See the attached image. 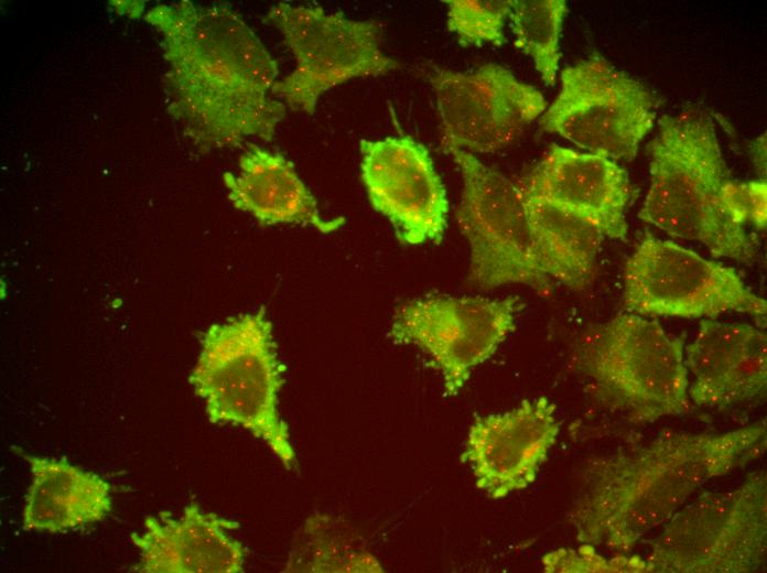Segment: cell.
<instances>
[{"instance_id": "cell-1", "label": "cell", "mask_w": 767, "mask_h": 573, "mask_svg": "<svg viewBox=\"0 0 767 573\" xmlns=\"http://www.w3.org/2000/svg\"><path fill=\"white\" fill-rule=\"evenodd\" d=\"M144 19L162 37L168 110L199 151L273 140L287 112L278 64L229 3L182 0Z\"/></svg>"}, {"instance_id": "cell-2", "label": "cell", "mask_w": 767, "mask_h": 573, "mask_svg": "<svg viewBox=\"0 0 767 573\" xmlns=\"http://www.w3.org/2000/svg\"><path fill=\"white\" fill-rule=\"evenodd\" d=\"M765 435L764 422L723 433H678L593 462L570 515L577 541L629 552L707 480L753 458Z\"/></svg>"}, {"instance_id": "cell-3", "label": "cell", "mask_w": 767, "mask_h": 573, "mask_svg": "<svg viewBox=\"0 0 767 573\" xmlns=\"http://www.w3.org/2000/svg\"><path fill=\"white\" fill-rule=\"evenodd\" d=\"M648 151L650 181L639 218L701 242L714 257L750 261L756 240L747 225L766 226V182L731 176L712 118L695 109L662 116Z\"/></svg>"}, {"instance_id": "cell-4", "label": "cell", "mask_w": 767, "mask_h": 573, "mask_svg": "<svg viewBox=\"0 0 767 573\" xmlns=\"http://www.w3.org/2000/svg\"><path fill=\"white\" fill-rule=\"evenodd\" d=\"M283 370L261 309L208 327L188 380L204 400L209 422L249 431L292 468L295 452L278 411Z\"/></svg>"}, {"instance_id": "cell-5", "label": "cell", "mask_w": 767, "mask_h": 573, "mask_svg": "<svg viewBox=\"0 0 767 573\" xmlns=\"http://www.w3.org/2000/svg\"><path fill=\"white\" fill-rule=\"evenodd\" d=\"M684 340L639 314H619L594 327L579 364L611 404L635 422L688 412Z\"/></svg>"}, {"instance_id": "cell-6", "label": "cell", "mask_w": 767, "mask_h": 573, "mask_svg": "<svg viewBox=\"0 0 767 573\" xmlns=\"http://www.w3.org/2000/svg\"><path fill=\"white\" fill-rule=\"evenodd\" d=\"M642 558L648 573L757 571L767 548V482L759 469L738 487L704 491L667 521Z\"/></svg>"}, {"instance_id": "cell-7", "label": "cell", "mask_w": 767, "mask_h": 573, "mask_svg": "<svg viewBox=\"0 0 767 573\" xmlns=\"http://www.w3.org/2000/svg\"><path fill=\"white\" fill-rule=\"evenodd\" d=\"M266 21L280 30L295 58L293 72L277 82L272 95L294 111L312 115L323 93L352 78L378 76L399 67L384 53L381 26L327 13L318 4L279 2Z\"/></svg>"}, {"instance_id": "cell-8", "label": "cell", "mask_w": 767, "mask_h": 573, "mask_svg": "<svg viewBox=\"0 0 767 573\" xmlns=\"http://www.w3.org/2000/svg\"><path fill=\"white\" fill-rule=\"evenodd\" d=\"M649 89L601 55L561 72V89L540 118L541 128L586 152L633 160L656 119Z\"/></svg>"}, {"instance_id": "cell-9", "label": "cell", "mask_w": 767, "mask_h": 573, "mask_svg": "<svg viewBox=\"0 0 767 573\" xmlns=\"http://www.w3.org/2000/svg\"><path fill=\"white\" fill-rule=\"evenodd\" d=\"M624 305L639 315L685 318L739 312L766 325V301L733 268L649 233L626 262Z\"/></svg>"}, {"instance_id": "cell-10", "label": "cell", "mask_w": 767, "mask_h": 573, "mask_svg": "<svg viewBox=\"0 0 767 573\" xmlns=\"http://www.w3.org/2000/svg\"><path fill=\"white\" fill-rule=\"evenodd\" d=\"M445 149L463 182L456 219L469 245L471 281L482 288L510 283L548 285L518 183L467 151Z\"/></svg>"}, {"instance_id": "cell-11", "label": "cell", "mask_w": 767, "mask_h": 573, "mask_svg": "<svg viewBox=\"0 0 767 573\" xmlns=\"http://www.w3.org/2000/svg\"><path fill=\"white\" fill-rule=\"evenodd\" d=\"M521 307L517 296L420 298L397 311L390 337L429 355L442 375L445 394L454 397L514 331Z\"/></svg>"}, {"instance_id": "cell-12", "label": "cell", "mask_w": 767, "mask_h": 573, "mask_svg": "<svg viewBox=\"0 0 767 573\" xmlns=\"http://www.w3.org/2000/svg\"><path fill=\"white\" fill-rule=\"evenodd\" d=\"M429 77L445 148L472 154L496 152L547 109L536 87L495 63L469 72L433 67Z\"/></svg>"}, {"instance_id": "cell-13", "label": "cell", "mask_w": 767, "mask_h": 573, "mask_svg": "<svg viewBox=\"0 0 767 573\" xmlns=\"http://www.w3.org/2000/svg\"><path fill=\"white\" fill-rule=\"evenodd\" d=\"M361 180L372 207L404 245L440 244L446 225L445 187L428 149L410 136L360 141Z\"/></svg>"}, {"instance_id": "cell-14", "label": "cell", "mask_w": 767, "mask_h": 573, "mask_svg": "<svg viewBox=\"0 0 767 573\" xmlns=\"http://www.w3.org/2000/svg\"><path fill=\"white\" fill-rule=\"evenodd\" d=\"M555 412L553 402L539 397L504 413L477 417L461 454L476 487L500 499L533 483L560 432Z\"/></svg>"}, {"instance_id": "cell-15", "label": "cell", "mask_w": 767, "mask_h": 573, "mask_svg": "<svg viewBox=\"0 0 767 573\" xmlns=\"http://www.w3.org/2000/svg\"><path fill=\"white\" fill-rule=\"evenodd\" d=\"M519 187L597 228L605 238L625 239L633 188L617 161L552 144Z\"/></svg>"}, {"instance_id": "cell-16", "label": "cell", "mask_w": 767, "mask_h": 573, "mask_svg": "<svg viewBox=\"0 0 767 573\" xmlns=\"http://www.w3.org/2000/svg\"><path fill=\"white\" fill-rule=\"evenodd\" d=\"M239 523L203 510L196 502L179 517L148 515L130 540L139 551L141 573H239L247 551L230 531Z\"/></svg>"}, {"instance_id": "cell-17", "label": "cell", "mask_w": 767, "mask_h": 573, "mask_svg": "<svg viewBox=\"0 0 767 573\" xmlns=\"http://www.w3.org/2000/svg\"><path fill=\"white\" fill-rule=\"evenodd\" d=\"M684 350L689 398L699 407L723 409L766 389L767 337L752 325L702 320Z\"/></svg>"}, {"instance_id": "cell-18", "label": "cell", "mask_w": 767, "mask_h": 573, "mask_svg": "<svg viewBox=\"0 0 767 573\" xmlns=\"http://www.w3.org/2000/svg\"><path fill=\"white\" fill-rule=\"evenodd\" d=\"M224 183L233 205L250 213L262 226L301 224L328 234L346 221L342 216L324 218L292 162L253 143L247 144L239 159V173L226 172Z\"/></svg>"}, {"instance_id": "cell-19", "label": "cell", "mask_w": 767, "mask_h": 573, "mask_svg": "<svg viewBox=\"0 0 767 573\" xmlns=\"http://www.w3.org/2000/svg\"><path fill=\"white\" fill-rule=\"evenodd\" d=\"M14 451L31 471L22 509L24 530L63 532L99 522L111 511L110 486L97 474L65 460Z\"/></svg>"}, {"instance_id": "cell-20", "label": "cell", "mask_w": 767, "mask_h": 573, "mask_svg": "<svg viewBox=\"0 0 767 573\" xmlns=\"http://www.w3.org/2000/svg\"><path fill=\"white\" fill-rule=\"evenodd\" d=\"M520 193L542 271L570 288H583L605 236L590 223L521 188Z\"/></svg>"}, {"instance_id": "cell-21", "label": "cell", "mask_w": 767, "mask_h": 573, "mask_svg": "<svg viewBox=\"0 0 767 573\" xmlns=\"http://www.w3.org/2000/svg\"><path fill=\"white\" fill-rule=\"evenodd\" d=\"M568 12L564 0H511L510 25L515 46L529 56L545 85L555 83L560 36Z\"/></svg>"}, {"instance_id": "cell-22", "label": "cell", "mask_w": 767, "mask_h": 573, "mask_svg": "<svg viewBox=\"0 0 767 573\" xmlns=\"http://www.w3.org/2000/svg\"><path fill=\"white\" fill-rule=\"evenodd\" d=\"M324 516V515H323ZM311 518L299 543L292 550L288 571L302 572H382L380 563L347 536L338 534V523L330 517Z\"/></svg>"}, {"instance_id": "cell-23", "label": "cell", "mask_w": 767, "mask_h": 573, "mask_svg": "<svg viewBox=\"0 0 767 573\" xmlns=\"http://www.w3.org/2000/svg\"><path fill=\"white\" fill-rule=\"evenodd\" d=\"M447 29L463 46L501 45L511 0H446Z\"/></svg>"}, {"instance_id": "cell-24", "label": "cell", "mask_w": 767, "mask_h": 573, "mask_svg": "<svg viewBox=\"0 0 767 573\" xmlns=\"http://www.w3.org/2000/svg\"><path fill=\"white\" fill-rule=\"evenodd\" d=\"M545 572L550 573H588V572H645L642 558L616 556L606 560L596 554L591 544H582L577 550L558 549L542 558Z\"/></svg>"}, {"instance_id": "cell-25", "label": "cell", "mask_w": 767, "mask_h": 573, "mask_svg": "<svg viewBox=\"0 0 767 573\" xmlns=\"http://www.w3.org/2000/svg\"><path fill=\"white\" fill-rule=\"evenodd\" d=\"M765 136L757 138L753 145L754 162L759 166L760 173L765 175L766 171V147H765Z\"/></svg>"}]
</instances>
